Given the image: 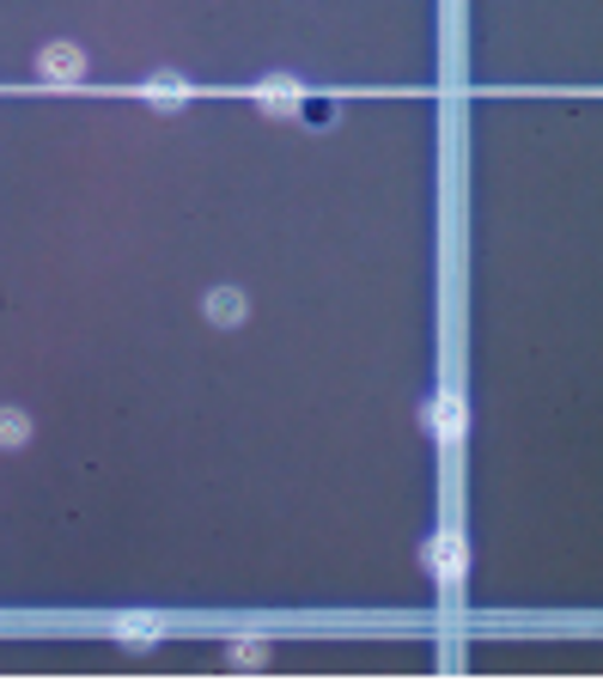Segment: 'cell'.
Returning <instances> with one entry per match:
<instances>
[{
    "label": "cell",
    "mask_w": 603,
    "mask_h": 682,
    "mask_svg": "<svg viewBox=\"0 0 603 682\" xmlns=\"http://www.w3.org/2000/svg\"><path fill=\"white\" fill-rule=\"evenodd\" d=\"M37 79H50V86H79V79H86V50H74V43L37 50Z\"/></svg>",
    "instance_id": "1"
},
{
    "label": "cell",
    "mask_w": 603,
    "mask_h": 682,
    "mask_svg": "<svg viewBox=\"0 0 603 682\" xmlns=\"http://www.w3.org/2000/svg\"><path fill=\"white\" fill-rule=\"evenodd\" d=\"M299 105H305V92H299V79H287V74H268L263 86H256V110H263V117H293Z\"/></svg>",
    "instance_id": "2"
},
{
    "label": "cell",
    "mask_w": 603,
    "mask_h": 682,
    "mask_svg": "<svg viewBox=\"0 0 603 682\" xmlns=\"http://www.w3.org/2000/svg\"><path fill=\"white\" fill-rule=\"evenodd\" d=\"M420 566H427V573L434 579H463V537H434L427 542V549H420Z\"/></svg>",
    "instance_id": "3"
},
{
    "label": "cell",
    "mask_w": 603,
    "mask_h": 682,
    "mask_svg": "<svg viewBox=\"0 0 603 682\" xmlns=\"http://www.w3.org/2000/svg\"><path fill=\"white\" fill-rule=\"evenodd\" d=\"M420 420H427V427H434L439 439H463V396H434V403L420 408Z\"/></svg>",
    "instance_id": "4"
},
{
    "label": "cell",
    "mask_w": 603,
    "mask_h": 682,
    "mask_svg": "<svg viewBox=\"0 0 603 682\" xmlns=\"http://www.w3.org/2000/svg\"><path fill=\"white\" fill-rule=\"evenodd\" d=\"M141 98H146L153 110H177V105L189 98V79H184V74H171V67H165V74H153V79L141 86Z\"/></svg>",
    "instance_id": "5"
},
{
    "label": "cell",
    "mask_w": 603,
    "mask_h": 682,
    "mask_svg": "<svg viewBox=\"0 0 603 682\" xmlns=\"http://www.w3.org/2000/svg\"><path fill=\"white\" fill-rule=\"evenodd\" d=\"M250 317V299L238 287H213L208 293V323H220V329H232V323H244Z\"/></svg>",
    "instance_id": "6"
},
{
    "label": "cell",
    "mask_w": 603,
    "mask_h": 682,
    "mask_svg": "<svg viewBox=\"0 0 603 682\" xmlns=\"http://www.w3.org/2000/svg\"><path fill=\"white\" fill-rule=\"evenodd\" d=\"M31 439V415L25 408H0V451H19Z\"/></svg>",
    "instance_id": "7"
},
{
    "label": "cell",
    "mask_w": 603,
    "mask_h": 682,
    "mask_svg": "<svg viewBox=\"0 0 603 682\" xmlns=\"http://www.w3.org/2000/svg\"><path fill=\"white\" fill-rule=\"evenodd\" d=\"M117 634H122L129 646H153V640H158V622H153V616H129V622H117Z\"/></svg>",
    "instance_id": "8"
},
{
    "label": "cell",
    "mask_w": 603,
    "mask_h": 682,
    "mask_svg": "<svg viewBox=\"0 0 603 682\" xmlns=\"http://www.w3.org/2000/svg\"><path fill=\"white\" fill-rule=\"evenodd\" d=\"M232 658H238V664H256V658H263V646L244 640V646H232Z\"/></svg>",
    "instance_id": "9"
}]
</instances>
